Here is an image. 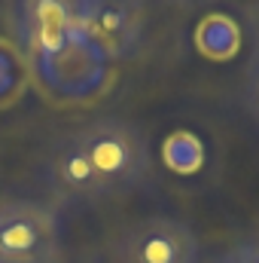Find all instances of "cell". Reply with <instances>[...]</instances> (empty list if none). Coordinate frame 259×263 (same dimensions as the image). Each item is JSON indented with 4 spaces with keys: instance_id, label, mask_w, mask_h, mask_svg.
I'll use <instances>...</instances> for the list:
<instances>
[{
    "instance_id": "30bf717a",
    "label": "cell",
    "mask_w": 259,
    "mask_h": 263,
    "mask_svg": "<svg viewBox=\"0 0 259 263\" xmlns=\"http://www.w3.org/2000/svg\"><path fill=\"white\" fill-rule=\"evenodd\" d=\"M165 162L177 175H195L204 162V147L192 132L180 129L165 138Z\"/></svg>"
},
{
    "instance_id": "5b68a950",
    "label": "cell",
    "mask_w": 259,
    "mask_h": 263,
    "mask_svg": "<svg viewBox=\"0 0 259 263\" xmlns=\"http://www.w3.org/2000/svg\"><path fill=\"white\" fill-rule=\"evenodd\" d=\"M143 25V0H82V31L113 65L137 52Z\"/></svg>"
},
{
    "instance_id": "9a60e30c",
    "label": "cell",
    "mask_w": 259,
    "mask_h": 263,
    "mask_svg": "<svg viewBox=\"0 0 259 263\" xmlns=\"http://www.w3.org/2000/svg\"><path fill=\"white\" fill-rule=\"evenodd\" d=\"M21 3H28V0H21Z\"/></svg>"
},
{
    "instance_id": "7c38bea8",
    "label": "cell",
    "mask_w": 259,
    "mask_h": 263,
    "mask_svg": "<svg viewBox=\"0 0 259 263\" xmlns=\"http://www.w3.org/2000/svg\"><path fill=\"white\" fill-rule=\"evenodd\" d=\"M217 263H250V257H247L244 245L238 242V245H232L226 254H220V257H217Z\"/></svg>"
},
{
    "instance_id": "277c9868",
    "label": "cell",
    "mask_w": 259,
    "mask_h": 263,
    "mask_svg": "<svg viewBox=\"0 0 259 263\" xmlns=\"http://www.w3.org/2000/svg\"><path fill=\"white\" fill-rule=\"evenodd\" d=\"M201 242L189 223L165 214L140 217L110 242V263H198Z\"/></svg>"
},
{
    "instance_id": "5bb4252c",
    "label": "cell",
    "mask_w": 259,
    "mask_h": 263,
    "mask_svg": "<svg viewBox=\"0 0 259 263\" xmlns=\"http://www.w3.org/2000/svg\"><path fill=\"white\" fill-rule=\"evenodd\" d=\"M165 3H198V0H165Z\"/></svg>"
},
{
    "instance_id": "ba28073f",
    "label": "cell",
    "mask_w": 259,
    "mask_h": 263,
    "mask_svg": "<svg viewBox=\"0 0 259 263\" xmlns=\"http://www.w3.org/2000/svg\"><path fill=\"white\" fill-rule=\"evenodd\" d=\"M192 43L195 52L207 62H232V59H238V52L244 46V34H241V25L232 15L207 12L195 25Z\"/></svg>"
},
{
    "instance_id": "8992f818",
    "label": "cell",
    "mask_w": 259,
    "mask_h": 263,
    "mask_svg": "<svg viewBox=\"0 0 259 263\" xmlns=\"http://www.w3.org/2000/svg\"><path fill=\"white\" fill-rule=\"evenodd\" d=\"M46 178H49V187L61 199L92 202V199L107 196L101 178L95 175V168L85 156V147L79 144L73 129L52 144L49 159H46Z\"/></svg>"
},
{
    "instance_id": "8fae6325",
    "label": "cell",
    "mask_w": 259,
    "mask_h": 263,
    "mask_svg": "<svg viewBox=\"0 0 259 263\" xmlns=\"http://www.w3.org/2000/svg\"><path fill=\"white\" fill-rule=\"evenodd\" d=\"M241 101H244V110L259 123V52L253 49V59L244 70V83H241Z\"/></svg>"
},
{
    "instance_id": "6da1fadb",
    "label": "cell",
    "mask_w": 259,
    "mask_h": 263,
    "mask_svg": "<svg viewBox=\"0 0 259 263\" xmlns=\"http://www.w3.org/2000/svg\"><path fill=\"white\" fill-rule=\"evenodd\" d=\"M28 67L31 86H37L55 107H89L101 101L116 80L113 62L82 28H73L58 49L28 55Z\"/></svg>"
},
{
    "instance_id": "9c48e42d",
    "label": "cell",
    "mask_w": 259,
    "mask_h": 263,
    "mask_svg": "<svg viewBox=\"0 0 259 263\" xmlns=\"http://www.w3.org/2000/svg\"><path fill=\"white\" fill-rule=\"evenodd\" d=\"M28 86H31V67H28L25 49L0 37V110L18 104Z\"/></svg>"
},
{
    "instance_id": "7a4b0ae2",
    "label": "cell",
    "mask_w": 259,
    "mask_h": 263,
    "mask_svg": "<svg viewBox=\"0 0 259 263\" xmlns=\"http://www.w3.org/2000/svg\"><path fill=\"white\" fill-rule=\"evenodd\" d=\"M76 138L85 147V156L95 175L104 184L107 196L131 193L143 187L153 175V156L143 132L119 117H98L76 126Z\"/></svg>"
},
{
    "instance_id": "3957f363",
    "label": "cell",
    "mask_w": 259,
    "mask_h": 263,
    "mask_svg": "<svg viewBox=\"0 0 259 263\" xmlns=\"http://www.w3.org/2000/svg\"><path fill=\"white\" fill-rule=\"evenodd\" d=\"M61 220L34 199H0V263H58Z\"/></svg>"
},
{
    "instance_id": "52a82bcc",
    "label": "cell",
    "mask_w": 259,
    "mask_h": 263,
    "mask_svg": "<svg viewBox=\"0 0 259 263\" xmlns=\"http://www.w3.org/2000/svg\"><path fill=\"white\" fill-rule=\"evenodd\" d=\"M25 15V55L52 52L70 37L73 28H82V0H28L21 3Z\"/></svg>"
},
{
    "instance_id": "4fadbf2b",
    "label": "cell",
    "mask_w": 259,
    "mask_h": 263,
    "mask_svg": "<svg viewBox=\"0 0 259 263\" xmlns=\"http://www.w3.org/2000/svg\"><path fill=\"white\" fill-rule=\"evenodd\" d=\"M250 28H253V43H256V52H259V3L250 9Z\"/></svg>"
}]
</instances>
